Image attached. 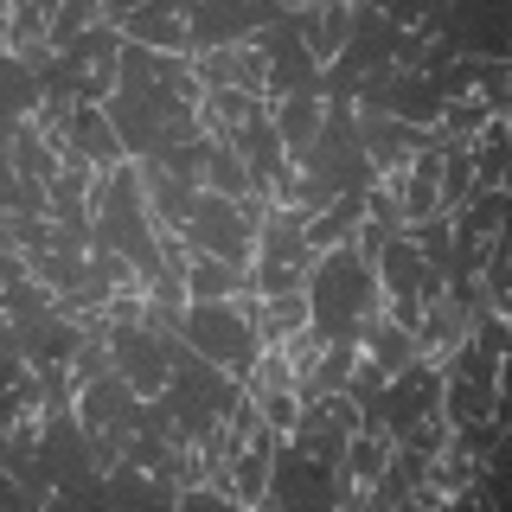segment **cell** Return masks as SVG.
Returning <instances> with one entry per match:
<instances>
[{
	"mask_svg": "<svg viewBox=\"0 0 512 512\" xmlns=\"http://www.w3.org/2000/svg\"><path fill=\"white\" fill-rule=\"evenodd\" d=\"M442 135H429V128H410L397 116H359V148H365V167H372V180H391V173L410 167V154L436 148Z\"/></svg>",
	"mask_w": 512,
	"mask_h": 512,
	"instance_id": "8fae6325",
	"label": "cell"
},
{
	"mask_svg": "<svg viewBox=\"0 0 512 512\" xmlns=\"http://www.w3.org/2000/svg\"><path fill=\"white\" fill-rule=\"evenodd\" d=\"M391 186H397V218H404V231H416V224H429V218H448L442 186H436V148L410 154V167L391 173Z\"/></svg>",
	"mask_w": 512,
	"mask_h": 512,
	"instance_id": "4fadbf2b",
	"label": "cell"
},
{
	"mask_svg": "<svg viewBox=\"0 0 512 512\" xmlns=\"http://www.w3.org/2000/svg\"><path fill=\"white\" fill-rule=\"evenodd\" d=\"M436 404H442V372L410 365V372H397V378L372 397V410H365V416H372V423H384L397 442H404L410 429L423 423V416H436Z\"/></svg>",
	"mask_w": 512,
	"mask_h": 512,
	"instance_id": "9c48e42d",
	"label": "cell"
},
{
	"mask_svg": "<svg viewBox=\"0 0 512 512\" xmlns=\"http://www.w3.org/2000/svg\"><path fill=\"white\" fill-rule=\"evenodd\" d=\"M308 327V288H288V295H263V340Z\"/></svg>",
	"mask_w": 512,
	"mask_h": 512,
	"instance_id": "ffe728a7",
	"label": "cell"
},
{
	"mask_svg": "<svg viewBox=\"0 0 512 512\" xmlns=\"http://www.w3.org/2000/svg\"><path fill=\"white\" fill-rule=\"evenodd\" d=\"M295 173H301V180H314L327 199L372 186V167H365V148H359V116H352V103H327L320 141L308 148V160H301Z\"/></svg>",
	"mask_w": 512,
	"mask_h": 512,
	"instance_id": "3957f363",
	"label": "cell"
},
{
	"mask_svg": "<svg viewBox=\"0 0 512 512\" xmlns=\"http://www.w3.org/2000/svg\"><path fill=\"white\" fill-rule=\"evenodd\" d=\"M180 340L244 391V378L256 372V359L269 346L263 340V295L244 288V295H224V301H192L180 320Z\"/></svg>",
	"mask_w": 512,
	"mask_h": 512,
	"instance_id": "6da1fadb",
	"label": "cell"
},
{
	"mask_svg": "<svg viewBox=\"0 0 512 512\" xmlns=\"http://www.w3.org/2000/svg\"><path fill=\"white\" fill-rule=\"evenodd\" d=\"M71 148L90 160V167H122L128 148H122V135H116V122L103 116V109H90V103H77V122H71Z\"/></svg>",
	"mask_w": 512,
	"mask_h": 512,
	"instance_id": "2e32d148",
	"label": "cell"
},
{
	"mask_svg": "<svg viewBox=\"0 0 512 512\" xmlns=\"http://www.w3.org/2000/svg\"><path fill=\"white\" fill-rule=\"evenodd\" d=\"M250 276L231 263H218V256H192L186 250V308L192 301H224V295H244Z\"/></svg>",
	"mask_w": 512,
	"mask_h": 512,
	"instance_id": "ac0fdd59",
	"label": "cell"
},
{
	"mask_svg": "<svg viewBox=\"0 0 512 512\" xmlns=\"http://www.w3.org/2000/svg\"><path fill=\"white\" fill-rule=\"evenodd\" d=\"M269 122H276V135H282V154L301 167V160H308V148L320 141V122H327V90L276 96V103H269Z\"/></svg>",
	"mask_w": 512,
	"mask_h": 512,
	"instance_id": "7c38bea8",
	"label": "cell"
},
{
	"mask_svg": "<svg viewBox=\"0 0 512 512\" xmlns=\"http://www.w3.org/2000/svg\"><path fill=\"white\" fill-rule=\"evenodd\" d=\"M205 192H224V199H250L256 192L250 167L237 160L231 141H218V135H205Z\"/></svg>",
	"mask_w": 512,
	"mask_h": 512,
	"instance_id": "d6986e66",
	"label": "cell"
},
{
	"mask_svg": "<svg viewBox=\"0 0 512 512\" xmlns=\"http://www.w3.org/2000/svg\"><path fill=\"white\" fill-rule=\"evenodd\" d=\"M352 372H359V340H352V333H346V340H327V346H320V359L308 365V378L295 384L301 404H308V397H327V391H346Z\"/></svg>",
	"mask_w": 512,
	"mask_h": 512,
	"instance_id": "e0dca14e",
	"label": "cell"
},
{
	"mask_svg": "<svg viewBox=\"0 0 512 512\" xmlns=\"http://www.w3.org/2000/svg\"><path fill=\"white\" fill-rule=\"evenodd\" d=\"M391 448H397V436L365 416V423L346 436L340 461H333V506H365V500H372V487H378L384 461H391Z\"/></svg>",
	"mask_w": 512,
	"mask_h": 512,
	"instance_id": "8992f818",
	"label": "cell"
},
{
	"mask_svg": "<svg viewBox=\"0 0 512 512\" xmlns=\"http://www.w3.org/2000/svg\"><path fill=\"white\" fill-rule=\"evenodd\" d=\"M0 218H20V224L52 218V186H45V180H7V205H0Z\"/></svg>",
	"mask_w": 512,
	"mask_h": 512,
	"instance_id": "44dd1931",
	"label": "cell"
},
{
	"mask_svg": "<svg viewBox=\"0 0 512 512\" xmlns=\"http://www.w3.org/2000/svg\"><path fill=\"white\" fill-rule=\"evenodd\" d=\"M365 192H372V186H365ZM365 192H340L327 212H314L308 224H301V237H308V250H314V256L346 250L352 237H359V224H365Z\"/></svg>",
	"mask_w": 512,
	"mask_h": 512,
	"instance_id": "9a60e30c",
	"label": "cell"
},
{
	"mask_svg": "<svg viewBox=\"0 0 512 512\" xmlns=\"http://www.w3.org/2000/svg\"><path fill=\"white\" fill-rule=\"evenodd\" d=\"M45 90H52V96H71V103L103 109L109 96L122 90V32L103 26V32H90V39H77L71 52H58Z\"/></svg>",
	"mask_w": 512,
	"mask_h": 512,
	"instance_id": "277c9868",
	"label": "cell"
},
{
	"mask_svg": "<svg viewBox=\"0 0 512 512\" xmlns=\"http://www.w3.org/2000/svg\"><path fill=\"white\" fill-rule=\"evenodd\" d=\"M500 244H506V192H474V199L448 218V250H455V269H448V276H474Z\"/></svg>",
	"mask_w": 512,
	"mask_h": 512,
	"instance_id": "52a82bcc",
	"label": "cell"
},
{
	"mask_svg": "<svg viewBox=\"0 0 512 512\" xmlns=\"http://www.w3.org/2000/svg\"><path fill=\"white\" fill-rule=\"evenodd\" d=\"M122 45H141L154 58H192V26H186V0H148V7L122 13Z\"/></svg>",
	"mask_w": 512,
	"mask_h": 512,
	"instance_id": "30bf717a",
	"label": "cell"
},
{
	"mask_svg": "<svg viewBox=\"0 0 512 512\" xmlns=\"http://www.w3.org/2000/svg\"><path fill=\"white\" fill-rule=\"evenodd\" d=\"M71 410H77V423L90 429V436H109V442H128L135 436V423H141V391L128 384L122 372H103V378H90L84 391L71 397Z\"/></svg>",
	"mask_w": 512,
	"mask_h": 512,
	"instance_id": "ba28073f",
	"label": "cell"
},
{
	"mask_svg": "<svg viewBox=\"0 0 512 512\" xmlns=\"http://www.w3.org/2000/svg\"><path fill=\"white\" fill-rule=\"evenodd\" d=\"M103 506H180V480L173 474H148L135 461H116L103 480Z\"/></svg>",
	"mask_w": 512,
	"mask_h": 512,
	"instance_id": "5bb4252c",
	"label": "cell"
},
{
	"mask_svg": "<svg viewBox=\"0 0 512 512\" xmlns=\"http://www.w3.org/2000/svg\"><path fill=\"white\" fill-rule=\"evenodd\" d=\"M372 314H384L372 263L352 244L314 256V269H308V333L314 340H346V333H359V320H372Z\"/></svg>",
	"mask_w": 512,
	"mask_h": 512,
	"instance_id": "7a4b0ae2",
	"label": "cell"
},
{
	"mask_svg": "<svg viewBox=\"0 0 512 512\" xmlns=\"http://www.w3.org/2000/svg\"><path fill=\"white\" fill-rule=\"evenodd\" d=\"M308 269H314V250H308V237H301V218L269 205V218L256 224L250 295H288V288H308Z\"/></svg>",
	"mask_w": 512,
	"mask_h": 512,
	"instance_id": "5b68a950",
	"label": "cell"
}]
</instances>
